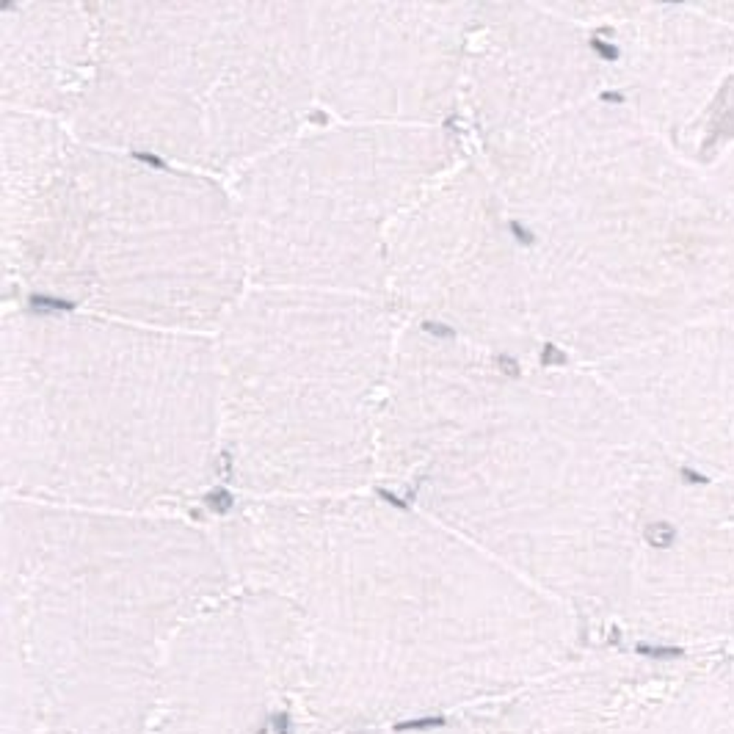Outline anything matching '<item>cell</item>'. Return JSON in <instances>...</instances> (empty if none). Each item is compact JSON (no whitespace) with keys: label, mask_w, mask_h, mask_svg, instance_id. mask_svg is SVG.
<instances>
[{"label":"cell","mask_w":734,"mask_h":734,"mask_svg":"<svg viewBox=\"0 0 734 734\" xmlns=\"http://www.w3.org/2000/svg\"><path fill=\"white\" fill-rule=\"evenodd\" d=\"M375 486L527 586L626 605L734 544V486L682 464L588 367L511 362L403 326Z\"/></svg>","instance_id":"cell-1"},{"label":"cell","mask_w":734,"mask_h":734,"mask_svg":"<svg viewBox=\"0 0 734 734\" xmlns=\"http://www.w3.org/2000/svg\"><path fill=\"white\" fill-rule=\"evenodd\" d=\"M210 527L301 734L456 721L541 671L558 602L389 491L244 502Z\"/></svg>","instance_id":"cell-2"},{"label":"cell","mask_w":734,"mask_h":734,"mask_svg":"<svg viewBox=\"0 0 734 734\" xmlns=\"http://www.w3.org/2000/svg\"><path fill=\"white\" fill-rule=\"evenodd\" d=\"M472 152L522 241L549 359L594 370L734 309V207L615 97Z\"/></svg>","instance_id":"cell-3"},{"label":"cell","mask_w":734,"mask_h":734,"mask_svg":"<svg viewBox=\"0 0 734 734\" xmlns=\"http://www.w3.org/2000/svg\"><path fill=\"white\" fill-rule=\"evenodd\" d=\"M232 588L207 519L3 500L0 734H152L169 646Z\"/></svg>","instance_id":"cell-4"},{"label":"cell","mask_w":734,"mask_h":734,"mask_svg":"<svg viewBox=\"0 0 734 734\" xmlns=\"http://www.w3.org/2000/svg\"><path fill=\"white\" fill-rule=\"evenodd\" d=\"M3 500L196 516L221 486L213 337L3 307Z\"/></svg>","instance_id":"cell-5"},{"label":"cell","mask_w":734,"mask_h":734,"mask_svg":"<svg viewBox=\"0 0 734 734\" xmlns=\"http://www.w3.org/2000/svg\"><path fill=\"white\" fill-rule=\"evenodd\" d=\"M0 262L3 307L196 337L251 287L227 182L47 130L0 146Z\"/></svg>","instance_id":"cell-6"},{"label":"cell","mask_w":734,"mask_h":734,"mask_svg":"<svg viewBox=\"0 0 734 734\" xmlns=\"http://www.w3.org/2000/svg\"><path fill=\"white\" fill-rule=\"evenodd\" d=\"M97 58L69 130L232 182L321 122L309 3H94Z\"/></svg>","instance_id":"cell-7"},{"label":"cell","mask_w":734,"mask_h":734,"mask_svg":"<svg viewBox=\"0 0 734 734\" xmlns=\"http://www.w3.org/2000/svg\"><path fill=\"white\" fill-rule=\"evenodd\" d=\"M400 321L381 298L248 287L213 334L232 500L373 489Z\"/></svg>","instance_id":"cell-8"},{"label":"cell","mask_w":734,"mask_h":734,"mask_svg":"<svg viewBox=\"0 0 734 734\" xmlns=\"http://www.w3.org/2000/svg\"><path fill=\"white\" fill-rule=\"evenodd\" d=\"M470 152L461 127H307L230 182L251 287L381 298L392 232Z\"/></svg>","instance_id":"cell-9"},{"label":"cell","mask_w":734,"mask_h":734,"mask_svg":"<svg viewBox=\"0 0 734 734\" xmlns=\"http://www.w3.org/2000/svg\"><path fill=\"white\" fill-rule=\"evenodd\" d=\"M384 304L423 329L511 362H544L524 248L508 207L470 152L398 224Z\"/></svg>","instance_id":"cell-10"},{"label":"cell","mask_w":734,"mask_h":734,"mask_svg":"<svg viewBox=\"0 0 734 734\" xmlns=\"http://www.w3.org/2000/svg\"><path fill=\"white\" fill-rule=\"evenodd\" d=\"M475 3H309L321 117L459 127Z\"/></svg>","instance_id":"cell-11"},{"label":"cell","mask_w":734,"mask_h":734,"mask_svg":"<svg viewBox=\"0 0 734 734\" xmlns=\"http://www.w3.org/2000/svg\"><path fill=\"white\" fill-rule=\"evenodd\" d=\"M605 53L608 94L707 169L734 146V22L710 3H558Z\"/></svg>","instance_id":"cell-12"},{"label":"cell","mask_w":734,"mask_h":734,"mask_svg":"<svg viewBox=\"0 0 734 734\" xmlns=\"http://www.w3.org/2000/svg\"><path fill=\"white\" fill-rule=\"evenodd\" d=\"M608 94L597 33L558 3H475L459 127L470 146L547 124Z\"/></svg>","instance_id":"cell-13"},{"label":"cell","mask_w":734,"mask_h":734,"mask_svg":"<svg viewBox=\"0 0 734 734\" xmlns=\"http://www.w3.org/2000/svg\"><path fill=\"white\" fill-rule=\"evenodd\" d=\"M594 373L682 464L734 486V309Z\"/></svg>","instance_id":"cell-14"},{"label":"cell","mask_w":734,"mask_h":734,"mask_svg":"<svg viewBox=\"0 0 734 734\" xmlns=\"http://www.w3.org/2000/svg\"><path fill=\"white\" fill-rule=\"evenodd\" d=\"M273 707L279 690L262 621L251 594L235 586L169 646L152 734H259Z\"/></svg>","instance_id":"cell-15"},{"label":"cell","mask_w":734,"mask_h":734,"mask_svg":"<svg viewBox=\"0 0 734 734\" xmlns=\"http://www.w3.org/2000/svg\"><path fill=\"white\" fill-rule=\"evenodd\" d=\"M94 3H8L0 8L3 111L72 119L97 58Z\"/></svg>","instance_id":"cell-16"},{"label":"cell","mask_w":734,"mask_h":734,"mask_svg":"<svg viewBox=\"0 0 734 734\" xmlns=\"http://www.w3.org/2000/svg\"><path fill=\"white\" fill-rule=\"evenodd\" d=\"M337 734H475V729L467 721L456 718V721H434V724H409V726H384V729H359V732Z\"/></svg>","instance_id":"cell-17"},{"label":"cell","mask_w":734,"mask_h":734,"mask_svg":"<svg viewBox=\"0 0 734 734\" xmlns=\"http://www.w3.org/2000/svg\"><path fill=\"white\" fill-rule=\"evenodd\" d=\"M704 171L710 174V180L715 182V188L721 191V196L734 207V146L726 149L715 163H710Z\"/></svg>","instance_id":"cell-18"},{"label":"cell","mask_w":734,"mask_h":734,"mask_svg":"<svg viewBox=\"0 0 734 734\" xmlns=\"http://www.w3.org/2000/svg\"><path fill=\"white\" fill-rule=\"evenodd\" d=\"M638 654L643 657H651V660H668V657H682L685 651L679 646H654V643H640L638 646Z\"/></svg>","instance_id":"cell-19"}]
</instances>
